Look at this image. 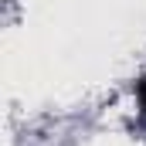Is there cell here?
<instances>
[{
  "label": "cell",
  "instance_id": "1",
  "mask_svg": "<svg viewBox=\"0 0 146 146\" xmlns=\"http://www.w3.org/2000/svg\"><path fill=\"white\" fill-rule=\"evenodd\" d=\"M136 99H139V109H143V115H146V78L136 85Z\"/></svg>",
  "mask_w": 146,
  "mask_h": 146
}]
</instances>
